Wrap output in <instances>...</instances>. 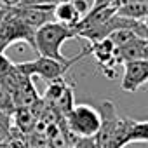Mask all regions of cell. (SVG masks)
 <instances>
[{
    "instance_id": "obj_1",
    "label": "cell",
    "mask_w": 148,
    "mask_h": 148,
    "mask_svg": "<svg viewBox=\"0 0 148 148\" xmlns=\"http://www.w3.org/2000/svg\"><path fill=\"white\" fill-rule=\"evenodd\" d=\"M77 37V32L73 26L70 25H64V23H59V21H49L42 26H38L35 30V35H33V42H35V52L38 56H44V58H52L56 61H61V63H68L71 59H77V58H84L89 54V49H84L80 54L73 56V58H68L61 52V45L70 40V38H75Z\"/></svg>"
},
{
    "instance_id": "obj_2",
    "label": "cell",
    "mask_w": 148,
    "mask_h": 148,
    "mask_svg": "<svg viewBox=\"0 0 148 148\" xmlns=\"http://www.w3.org/2000/svg\"><path fill=\"white\" fill-rule=\"evenodd\" d=\"M64 124L68 127V132L73 136H84V138H92L96 136L99 129V113L96 106L79 103L73 105V108L63 117Z\"/></svg>"
},
{
    "instance_id": "obj_3",
    "label": "cell",
    "mask_w": 148,
    "mask_h": 148,
    "mask_svg": "<svg viewBox=\"0 0 148 148\" xmlns=\"http://www.w3.org/2000/svg\"><path fill=\"white\" fill-rule=\"evenodd\" d=\"M33 35H35V30L25 25L12 12V9L4 11V16L0 19V52H4L7 47H11L16 42H26L35 51Z\"/></svg>"
},
{
    "instance_id": "obj_4",
    "label": "cell",
    "mask_w": 148,
    "mask_h": 148,
    "mask_svg": "<svg viewBox=\"0 0 148 148\" xmlns=\"http://www.w3.org/2000/svg\"><path fill=\"white\" fill-rule=\"evenodd\" d=\"M82 58H77V59H71L68 63H61V61H56L52 58H44V56H38L37 59H32V61H23V63H16L14 66L18 68L19 73L26 77H40L47 82L51 80H56V79H61L64 73L70 70V66H73L77 61H80Z\"/></svg>"
},
{
    "instance_id": "obj_5",
    "label": "cell",
    "mask_w": 148,
    "mask_h": 148,
    "mask_svg": "<svg viewBox=\"0 0 148 148\" xmlns=\"http://www.w3.org/2000/svg\"><path fill=\"white\" fill-rule=\"evenodd\" d=\"M146 141H148L146 120H132L120 117V122L106 148H125L131 143H146Z\"/></svg>"
},
{
    "instance_id": "obj_6",
    "label": "cell",
    "mask_w": 148,
    "mask_h": 148,
    "mask_svg": "<svg viewBox=\"0 0 148 148\" xmlns=\"http://www.w3.org/2000/svg\"><path fill=\"white\" fill-rule=\"evenodd\" d=\"M98 113H99V129L94 136L98 148H106L119 122H120V113L117 112L115 105L112 101H103L99 105H96Z\"/></svg>"
},
{
    "instance_id": "obj_7",
    "label": "cell",
    "mask_w": 148,
    "mask_h": 148,
    "mask_svg": "<svg viewBox=\"0 0 148 148\" xmlns=\"http://www.w3.org/2000/svg\"><path fill=\"white\" fill-rule=\"evenodd\" d=\"M54 4L56 2H47V4H30V5H21V7H12V12L30 28L37 30L38 26L54 21Z\"/></svg>"
},
{
    "instance_id": "obj_8",
    "label": "cell",
    "mask_w": 148,
    "mask_h": 148,
    "mask_svg": "<svg viewBox=\"0 0 148 148\" xmlns=\"http://www.w3.org/2000/svg\"><path fill=\"white\" fill-rule=\"evenodd\" d=\"M124 64V77L120 82V89L125 92H136L141 86L148 82V59L125 61Z\"/></svg>"
},
{
    "instance_id": "obj_9",
    "label": "cell",
    "mask_w": 148,
    "mask_h": 148,
    "mask_svg": "<svg viewBox=\"0 0 148 148\" xmlns=\"http://www.w3.org/2000/svg\"><path fill=\"white\" fill-rule=\"evenodd\" d=\"M117 63L122 64L125 61H136V59H148V40L136 37L134 40L124 44L122 47H117L115 51Z\"/></svg>"
},
{
    "instance_id": "obj_10",
    "label": "cell",
    "mask_w": 148,
    "mask_h": 148,
    "mask_svg": "<svg viewBox=\"0 0 148 148\" xmlns=\"http://www.w3.org/2000/svg\"><path fill=\"white\" fill-rule=\"evenodd\" d=\"M115 14L127 18V19H136V21H145L148 14V5L146 0H129V2L117 4Z\"/></svg>"
},
{
    "instance_id": "obj_11",
    "label": "cell",
    "mask_w": 148,
    "mask_h": 148,
    "mask_svg": "<svg viewBox=\"0 0 148 148\" xmlns=\"http://www.w3.org/2000/svg\"><path fill=\"white\" fill-rule=\"evenodd\" d=\"M79 19H80V14L75 11L71 0H61V2L54 4V21L73 26Z\"/></svg>"
},
{
    "instance_id": "obj_12",
    "label": "cell",
    "mask_w": 148,
    "mask_h": 148,
    "mask_svg": "<svg viewBox=\"0 0 148 148\" xmlns=\"http://www.w3.org/2000/svg\"><path fill=\"white\" fill-rule=\"evenodd\" d=\"M138 35L132 32V30H129V28H117V30H113L110 35H108V38H110V42L115 45V49L117 47H122L124 44H127V42H131V40H134Z\"/></svg>"
},
{
    "instance_id": "obj_13",
    "label": "cell",
    "mask_w": 148,
    "mask_h": 148,
    "mask_svg": "<svg viewBox=\"0 0 148 148\" xmlns=\"http://www.w3.org/2000/svg\"><path fill=\"white\" fill-rule=\"evenodd\" d=\"M54 0H0V5L4 9H12V7H21V5H30V4H47Z\"/></svg>"
},
{
    "instance_id": "obj_14",
    "label": "cell",
    "mask_w": 148,
    "mask_h": 148,
    "mask_svg": "<svg viewBox=\"0 0 148 148\" xmlns=\"http://www.w3.org/2000/svg\"><path fill=\"white\" fill-rule=\"evenodd\" d=\"M11 134V115L0 112V143L7 141Z\"/></svg>"
},
{
    "instance_id": "obj_15",
    "label": "cell",
    "mask_w": 148,
    "mask_h": 148,
    "mask_svg": "<svg viewBox=\"0 0 148 148\" xmlns=\"http://www.w3.org/2000/svg\"><path fill=\"white\" fill-rule=\"evenodd\" d=\"M77 141H73V148H98L94 136L92 138H84V136H77Z\"/></svg>"
},
{
    "instance_id": "obj_16",
    "label": "cell",
    "mask_w": 148,
    "mask_h": 148,
    "mask_svg": "<svg viewBox=\"0 0 148 148\" xmlns=\"http://www.w3.org/2000/svg\"><path fill=\"white\" fill-rule=\"evenodd\" d=\"M71 4H73V7H75V11L80 14V18L91 9L89 7V2H87V0H71Z\"/></svg>"
},
{
    "instance_id": "obj_17",
    "label": "cell",
    "mask_w": 148,
    "mask_h": 148,
    "mask_svg": "<svg viewBox=\"0 0 148 148\" xmlns=\"http://www.w3.org/2000/svg\"><path fill=\"white\" fill-rule=\"evenodd\" d=\"M11 66H12V63L4 56V52H0V79H2V75H4V73H5Z\"/></svg>"
},
{
    "instance_id": "obj_18",
    "label": "cell",
    "mask_w": 148,
    "mask_h": 148,
    "mask_svg": "<svg viewBox=\"0 0 148 148\" xmlns=\"http://www.w3.org/2000/svg\"><path fill=\"white\" fill-rule=\"evenodd\" d=\"M106 5H117V0H92V7L91 9H99Z\"/></svg>"
},
{
    "instance_id": "obj_19",
    "label": "cell",
    "mask_w": 148,
    "mask_h": 148,
    "mask_svg": "<svg viewBox=\"0 0 148 148\" xmlns=\"http://www.w3.org/2000/svg\"><path fill=\"white\" fill-rule=\"evenodd\" d=\"M4 11L5 9H0V19H2V16H4Z\"/></svg>"
},
{
    "instance_id": "obj_20",
    "label": "cell",
    "mask_w": 148,
    "mask_h": 148,
    "mask_svg": "<svg viewBox=\"0 0 148 148\" xmlns=\"http://www.w3.org/2000/svg\"><path fill=\"white\" fill-rule=\"evenodd\" d=\"M0 9H4V7H2V5H0Z\"/></svg>"
}]
</instances>
